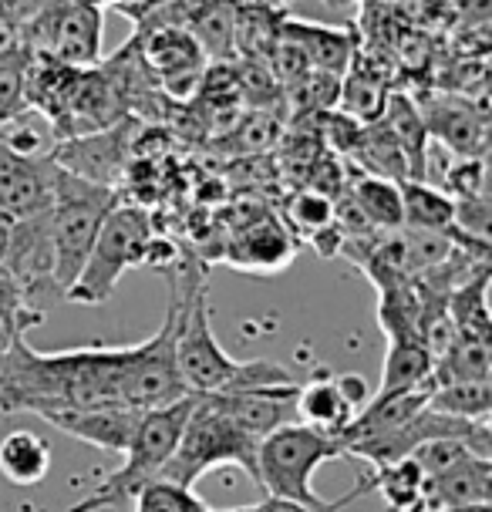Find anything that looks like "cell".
<instances>
[{
    "instance_id": "1",
    "label": "cell",
    "mask_w": 492,
    "mask_h": 512,
    "mask_svg": "<svg viewBox=\"0 0 492 512\" xmlns=\"http://www.w3.org/2000/svg\"><path fill=\"white\" fill-rule=\"evenodd\" d=\"M132 344H91L75 351H34L11 337L0 351V411H38L48 405H122V374Z\"/></svg>"
},
{
    "instance_id": "2",
    "label": "cell",
    "mask_w": 492,
    "mask_h": 512,
    "mask_svg": "<svg viewBox=\"0 0 492 512\" xmlns=\"http://www.w3.org/2000/svg\"><path fill=\"white\" fill-rule=\"evenodd\" d=\"M176 364L179 378L189 388V395H216V391H250V388H273V384H290V374L277 361H236L216 341L213 320L206 304V277L193 283L182 307L179 341H176Z\"/></svg>"
},
{
    "instance_id": "3",
    "label": "cell",
    "mask_w": 492,
    "mask_h": 512,
    "mask_svg": "<svg viewBox=\"0 0 492 512\" xmlns=\"http://www.w3.org/2000/svg\"><path fill=\"white\" fill-rule=\"evenodd\" d=\"M337 455H344V452L334 435L317 432V428L304 422L280 425L257 442V486L267 492V496H284V499L304 502V506H311V509L337 512L348 506L351 499L368 496V482L364 479L337 502H327L317 496L314 475L324 462L337 459Z\"/></svg>"
},
{
    "instance_id": "4",
    "label": "cell",
    "mask_w": 492,
    "mask_h": 512,
    "mask_svg": "<svg viewBox=\"0 0 492 512\" xmlns=\"http://www.w3.org/2000/svg\"><path fill=\"white\" fill-rule=\"evenodd\" d=\"M118 203L115 186L105 182H91L85 176L61 169L54 176V203H51V246H54V270L51 283L61 297L78 280L85 267L91 243L102 230L105 216Z\"/></svg>"
},
{
    "instance_id": "5",
    "label": "cell",
    "mask_w": 492,
    "mask_h": 512,
    "mask_svg": "<svg viewBox=\"0 0 492 512\" xmlns=\"http://www.w3.org/2000/svg\"><path fill=\"white\" fill-rule=\"evenodd\" d=\"M193 395L169 401L159 408H145L142 422L135 428L129 448H125V462L108 475L102 486H95L88 496H81L68 512H102L122 502H132V496L139 492L145 482L159 479L162 465L169 462L172 448H176L182 425H186L189 411H193Z\"/></svg>"
},
{
    "instance_id": "6",
    "label": "cell",
    "mask_w": 492,
    "mask_h": 512,
    "mask_svg": "<svg viewBox=\"0 0 492 512\" xmlns=\"http://www.w3.org/2000/svg\"><path fill=\"white\" fill-rule=\"evenodd\" d=\"M193 398V411H189L179 442L172 448L169 462L162 465L159 479L176 482L182 489H193L213 469L236 465V469H243L257 482V438L246 435L243 428H236L216 408H209L199 395Z\"/></svg>"
},
{
    "instance_id": "7",
    "label": "cell",
    "mask_w": 492,
    "mask_h": 512,
    "mask_svg": "<svg viewBox=\"0 0 492 512\" xmlns=\"http://www.w3.org/2000/svg\"><path fill=\"white\" fill-rule=\"evenodd\" d=\"M152 236H156V223H152L149 209L132 203H115L112 213L105 216L95 243H91L85 267H81L78 280L71 283L65 300L88 307L108 304L118 280H122V273L145 263Z\"/></svg>"
},
{
    "instance_id": "8",
    "label": "cell",
    "mask_w": 492,
    "mask_h": 512,
    "mask_svg": "<svg viewBox=\"0 0 492 512\" xmlns=\"http://www.w3.org/2000/svg\"><path fill=\"white\" fill-rule=\"evenodd\" d=\"M145 408L129 405H102V408H78V405H48L38 408L34 415L41 422L54 425L58 432H65L78 442H88L102 452H125L135 435V428L142 422Z\"/></svg>"
},
{
    "instance_id": "9",
    "label": "cell",
    "mask_w": 492,
    "mask_h": 512,
    "mask_svg": "<svg viewBox=\"0 0 492 512\" xmlns=\"http://www.w3.org/2000/svg\"><path fill=\"white\" fill-rule=\"evenodd\" d=\"M297 250H300L297 233L287 223H280L273 213H267L253 219V223L240 226V230H233V236L223 246V260L243 273L267 277V273L287 270L294 263Z\"/></svg>"
},
{
    "instance_id": "10",
    "label": "cell",
    "mask_w": 492,
    "mask_h": 512,
    "mask_svg": "<svg viewBox=\"0 0 492 512\" xmlns=\"http://www.w3.org/2000/svg\"><path fill=\"white\" fill-rule=\"evenodd\" d=\"M209 408H216L223 418H230L236 428L253 435L260 442L273 428L297 422V381L273 384V388H250V391H216V395H199Z\"/></svg>"
},
{
    "instance_id": "11",
    "label": "cell",
    "mask_w": 492,
    "mask_h": 512,
    "mask_svg": "<svg viewBox=\"0 0 492 512\" xmlns=\"http://www.w3.org/2000/svg\"><path fill=\"white\" fill-rule=\"evenodd\" d=\"M102 31V4L68 0L51 14V27L41 54H51L54 61H65L71 68H95L98 58H102Z\"/></svg>"
},
{
    "instance_id": "12",
    "label": "cell",
    "mask_w": 492,
    "mask_h": 512,
    "mask_svg": "<svg viewBox=\"0 0 492 512\" xmlns=\"http://www.w3.org/2000/svg\"><path fill=\"white\" fill-rule=\"evenodd\" d=\"M125 155H129V125L115 122L108 128H98V132L61 139L58 145H54L51 159L58 162L61 169L75 172V176L115 186Z\"/></svg>"
},
{
    "instance_id": "13",
    "label": "cell",
    "mask_w": 492,
    "mask_h": 512,
    "mask_svg": "<svg viewBox=\"0 0 492 512\" xmlns=\"http://www.w3.org/2000/svg\"><path fill=\"white\" fill-rule=\"evenodd\" d=\"M54 159H27L0 145V213L21 219L48 213L54 203Z\"/></svg>"
},
{
    "instance_id": "14",
    "label": "cell",
    "mask_w": 492,
    "mask_h": 512,
    "mask_svg": "<svg viewBox=\"0 0 492 512\" xmlns=\"http://www.w3.org/2000/svg\"><path fill=\"white\" fill-rule=\"evenodd\" d=\"M206 54L186 27H149L142 44V64L162 78L169 95H189L199 85Z\"/></svg>"
},
{
    "instance_id": "15",
    "label": "cell",
    "mask_w": 492,
    "mask_h": 512,
    "mask_svg": "<svg viewBox=\"0 0 492 512\" xmlns=\"http://www.w3.org/2000/svg\"><path fill=\"white\" fill-rule=\"evenodd\" d=\"M17 277V283L31 294L41 283H51L54 270V246H51V209L48 213H34L14 219L11 250L7 260L0 263Z\"/></svg>"
},
{
    "instance_id": "16",
    "label": "cell",
    "mask_w": 492,
    "mask_h": 512,
    "mask_svg": "<svg viewBox=\"0 0 492 512\" xmlns=\"http://www.w3.org/2000/svg\"><path fill=\"white\" fill-rule=\"evenodd\" d=\"M277 31L304 51V58L314 71H327V75H344L354 61V48H358L354 31L317 21H300V17H280Z\"/></svg>"
},
{
    "instance_id": "17",
    "label": "cell",
    "mask_w": 492,
    "mask_h": 512,
    "mask_svg": "<svg viewBox=\"0 0 492 512\" xmlns=\"http://www.w3.org/2000/svg\"><path fill=\"white\" fill-rule=\"evenodd\" d=\"M469 502H492V459L469 455L455 469L425 479V509L445 512Z\"/></svg>"
},
{
    "instance_id": "18",
    "label": "cell",
    "mask_w": 492,
    "mask_h": 512,
    "mask_svg": "<svg viewBox=\"0 0 492 512\" xmlns=\"http://www.w3.org/2000/svg\"><path fill=\"white\" fill-rule=\"evenodd\" d=\"M354 408L344 391L337 388V378L327 371H317L307 384H297V422L317 428L327 435H341L354 418Z\"/></svg>"
},
{
    "instance_id": "19",
    "label": "cell",
    "mask_w": 492,
    "mask_h": 512,
    "mask_svg": "<svg viewBox=\"0 0 492 512\" xmlns=\"http://www.w3.org/2000/svg\"><path fill=\"white\" fill-rule=\"evenodd\" d=\"M422 118L428 135H435L459 159H466V155H486V122L469 105H449V102L432 105L428 115Z\"/></svg>"
},
{
    "instance_id": "20",
    "label": "cell",
    "mask_w": 492,
    "mask_h": 512,
    "mask_svg": "<svg viewBox=\"0 0 492 512\" xmlns=\"http://www.w3.org/2000/svg\"><path fill=\"white\" fill-rule=\"evenodd\" d=\"M449 381H492V341L489 337L455 334V341L435 358L425 388H439Z\"/></svg>"
},
{
    "instance_id": "21",
    "label": "cell",
    "mask_w": 492,
    "mask_h": 512,
    "mask_svg": "<svg viewBox=\"0 0 492 512\" xmlns=\"http://www.w3.org/2000/svg\"><path fill=\"white\" fill-rule=\"evenodd\" d=\"M51 472V445L41 435L17 428L0 438V475L11 486H38Z\"/></svg>"
},
{
    "instance_id": "22",
    "label": "cell",
    "mask_w": 492,
    "mask_h": 512,
    "mask_svg": "<svg viewBox=\"0 0 492 512\" xmlns=\"http://www.w3.org/2000/svg\"><path fill=\"white\" fill-rule=\"evenodd\" d=\"M236 0H196L186 17V31L193 34L206 58H230L236 51Z\"/></svg>"
},
{
    "instance_id": "23",
    "label": "cell",
    "mask_w": 492,
    "mask_h": 512,
    "mask_svg": "<svg viewBox=\"0 0 492 512\" xmlns=\"http://www.w3.org/2000/svg\"><path fill=\"white\" fill-rule=\"evenodd\" d=\"M432 364H435L432 351H428L418 337H398V341H388L385 364H381L378 395H398V391L425 388L428 374H432Z\"/></svg>"
},
{
    "instance_id": "24",
    "label": "cell",
    "mask_w": 492,
    "mask_h": 512,
    "mask_svg": "<svg viewBox=\"0 0 492 512\" xmlns=\"http://www.w3.org/2000/svg\"><path fill=\"white\" fill-rule=\"evenodd\" d=\"M402 226L449 233L455 226V199L425 179H402Z\"/></svg>"
},
{
    "instance_id": "25",
    "label": "cell",
    "mask_w": 492,
    "mask_h": 512,
    "mask_svg": "<svg viewBox=\"0 0 492 512\" xmlns=\"http://www.w3.org/2000/svg\"><path fill=\"white\" fill-rule=\"evenodd\" d=\"M344 192L358 203L375 230H402V182L375 176V172H358L348 179Z\"/></svg>"
},
{
    "instance_id": "26",
    "label": "cell",
    "mask_w": 492,
    "mask_h": 512,
    "mask_svg": "<svg viewBox=\"0 0 492 512\" xmlns=\"http://www.w3.org/2000/svg\"><path fill=\"white\" fill-rule=\"evenodd\" d=\"M368 489L385 499L388 512H428L425 509V472L418 469V462L412 455L371 472Z\"/></svg>"
},
{
    "instance_id": "27",
    "label": "cell",
    "mask_w": 492,
    "mask_h": 512,
    "mask_svg": "<svg viewBox=\"0 0 492 512\" xmlns=\"http://www.w3.org/2000/svg\"><path fill=\"white\" fill-rule=\"evenodd\" d=\"M445 310H449L455 334L466 337H489L492 341V317H489V267L472 273L452 294L445 297Z\"/></svg>"
},
{
    "instance_id": "28",
    "label": "cell",
    "mask_w": 492,
    "mask_h": 512,
    "mask_svg": "<svg viewBox=\"0 0 492 512\" xmlns=\"http://www.w3.org/2000/svg\"><path fill=\"white\" fill-rule=\"evenodd\" d=\"M0 145L27 159H51L54 145H58V132L48 115H41L38 108H21L7 122H0Z\"/></svg>"
},
{
    "instance_id": "29",
    "label": "cell",
    "mask_w": 492,
    "mask_h": 512,
    "mask_svg": "<svg viewBox=\"0 0 492 512\" xmlns=\"http://www.w3.org/2000/svg\"><path fill=\"white\" fill-rule=\"evenodd\" d=\"M425 408L439 415L466 418V422H489L492 415V381H449L428 391Z\"/></svg>"
},
{
    "instance_id": "30",
    "label": "cell",
    "mask_w": 492,
    "mask_h": 512,
    "mask_svg": "<svg viewBox=\"0 0 492 512\" xmlns=\"http://www.w3.org/2000/svg\"><path fill=\"white\" fill-rule=\"evenodd\" d=\"M418 320H422V294H418L412 280L378 290V327L385 331L388 341L418 337Z\"/></svg>"
},
{
    "instance_id": "31",
    "label": "cell",
    "mask_w": 492,
    "mask_h": 512,
    "mask_svg": "<svg viewBox=\"0 0 492 512\" xmlns=\"http://www.w3.org/2000/svg\"><path fill=\"white\" fill-rule=\"evenodd\" d=\"M385 102H388L385 78H375L371 71H364V68L344 71V75H341L337 105H341V112L348 118H354V122H361V125L378 122L381 112H385Z\"/></svg>"
},
{
    "instance_id": "32",
    "label": "cell",
    "mask_w": 492,
    "mask_h": 512,
    "mask_svg": "<svg viewBox=\"0 0 492 512\" xmlns=\"http://www.w3.org/2000/svg\"><path fill=\"white\" fill-rule=\"evenodd\" d=\"M280 142V118L270 108H250L230 132L223 135L220 145H230L240 155H260L277 149Z\"/></svg>"
},
{
    "instance_id": "33",
    "label": "cell",
    "mask_w": 492,
    "mask_h": 512,
    "mask_svg": "<svg viewBox=\"0 0 492 512\" xmlns=\"http://www.w3.org/2000/svg\"><path fill=\"white\" fill-rule=\"evenodd\" d=\"M135 512H213L193 489H182L176 482L152 479L132 496Z\"/></svg>"
},
{
    "instance_id": "34",
    "label": "cell",
    "mask_w": 492,
    "mask_h": 512,
    "mask_svg": "<svg viewBox=\"0 0 492 512\" xmlns=\"http://www.w3.org/2000/svg\"><path fill=\"white\" fill-rule=\"evenodd\" d=\"M287 219H290V230L307 240V236H314L317 230H324V226L334 223V199L307 186L290 199Z\"/></svg>"
},
{
    "instance_id": "35",
    "label": "cell",
    "mask_w": 492,
    "mask_h": 512,
    "mask_svg": "<svg viewBox=\"0 0 492 512\" xmlns=\"http://www.w3.org/2000/svg\"><path fill=\"white\" fill-rule=\"evenodd\" d=\"M469 455H476L469 448L466 438H432V442H422L412 452V459L418 462V469L425 472V479H432V475H442L455 469L459 462H466ZM486 459V455H482Z\"/></svg>"
},
{
    "instance_id": "36",
    "label": "cell",
    "mask_w": 492,
    "mask_h": 512,
    "mask_svg": "<svg viewBox=\"0 0 492 512\" xmlns=\"http://www.w3.org/2000/svg\"><path fill=\"white\" fill-rule=\"evenodd\" d=\"M27 61L31 54L0 61V122L27 108Z\"/></svg>"
},
{
    "instance_id": "37",
    "label": "cell",
    "mask_w": 492,
    "mask_h": 512,
    "mask_svg": "<svg viewBox=\"0 0 492 512\" xmlns=\"http://www.w3.org/2000/svg\"><path fill=\"white\" fill-rule=\"evenodd\" d=\"M445 189L452 199H482L486 196V162L482 155H466L445 172Z\"/></svg>"
},
{
    "instance_id": "38",
    "label": "cell",
    "mask_w": 492,
    "mask_h": 512,
    "mask_svg": "<svg viewBox=\"0 0 492 512\" xmlns=\"http://www.w3.org/2000/svg\"><path fill=\"white\" fill-rule=\"evenodd\" d=\"M216 512H321V509H311L304 502H294V499H284V496H267L253 506H233V509H216Z\"/></svg>"
},
{
    "instance_id": "39",
    "label": "cell",
    "mask_w": 492,
    "mask_h": 512,
    "mask_svg": "<svg viewBox=\"0 0 492 512\" xmlns=\"http://www.w3.org/2000/svg\"><path fill=\"white\" fill-rule=\"evenodd\" d=\"M334 378H337V388L344 391V398H348L354 408H361L364 401L371 398V388L361 374H334Z\"/></svg>"
},
{
    "instance_id": "40",
    "label": "cell",
    "mask_w": 492,
    "mask_h": 512,
    "mask_svg": "<svg viewBox=\"0 0 492 512\" xmlns=\"http://www.w3.org/2000/svg\"><path fill=\"white\" fill-rule=\"evenodd\" d=\"M11 233H14V216L0 213V263L7 260V250H11Z\"/></svg>"
},
{
    "instance_id": "41",
    "label": "cell",
    "mask_w": 492,
    "mask_h": 512,
    "mask_svg": "<svg viewBox=\"0 0 492 512\" xmlns=\"http://www.w3.org/2000/svg\"><path fill=\"white\" fill-rule=\"evenodd\" d=\"M445 512H492V502H469V506H452Z\"/></svg>"
},
{
    "instance_id": "42",
    "label": "cell",
    "mask_w": 492,
    "mask_h": 512,
    "mask_svg": "<svg viewBox=\"0 0 492 512\" xmlns=\"http://www.w3.org/2000/svg\"><path fill=\"white\" fill-rule=\"evenodd\" d=\"M7 344H11V331H7V327H4V320H0V351H4Z\"/></svg>"
},
{
    "instance_id": "43",
    "label": "cell",
    "mask_w": 492,
    "mask_h": 512,
    "mask_svg": "<svg viewBox=\"0 0 492 512\" xmlns=\"http://www.w3.org/2000/svg\"><path fill=\"white\" fill-rule=\"evenodd\" d=\"M108 4H115L118 11H125V7H135V4H142V0H108Z\"/></svg>"
}]
</instances>
